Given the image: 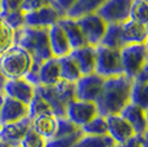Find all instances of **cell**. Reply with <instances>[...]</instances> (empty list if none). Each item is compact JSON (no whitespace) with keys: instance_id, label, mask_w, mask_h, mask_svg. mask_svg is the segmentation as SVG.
Masks as SVG:
<instances>
[{"instance_id":"cell-1","label":"cell","mask_w":148,"mask_h":147,"mask_svg":"<svg viewBox=\"0 0 148 147\" xmlns=\"http://www.w3.org/2000/svg\"><path fill=\"white\" fill-rule=\"evenodd\" d=\"M133 79L125 75L104 79L103 87L95 101L98 114L102 116L120 114V111L130 102Z\"/></svg>"},{"instance_id":"cell-2","label":"cell","mask_w":148,"mask_h":147,"mask_svg":"<svg viewBox=\"0 0 148 147\" xmlns=\"http://www.w3.org/2000/svg\"><path fill=\"white\" fill-rule=\"evenodd\" d=\"M14 44L19 45L32 58V70H38L44 61L52 58L48 29L25 26L14 31Z\"/></svg>"},{"instance_id":"cell-3","label":"cell","mask_w":148,"mask_h":147,"mask_svg":"<svg viewBox=\"0 0 148 147\" xmlns=\"http://www.w3.org/2000/svg\"><path fill=\"white\" fill-rule=\"evenodd\" d=\"M35 92L49 104L56 116L63 117L66 115V107L72 100H75V85L72 83L59 80L54 85H38Z\"/></svg>"},{"instance_id":"cell-4","label":"cell","mask_w":148,"mask_h":147,"mask_svg":"<svg viewBox=\"0 0 148 147\" xmlns=\"http://www.w3.org/2000/svg\"><path fill=\"white\" fill-rule=\"evenodd\" d=\"M32 67V58L23 48L13 44L7 52L0 56V70L9 79H22Z\"/></svg>"},{"instance_id":"cell-5","label":"cell","mask_w":148,"mask_h":147,"mask_svg":"<svg viewBox=\"0 0 148 147\" xmlns=\"http://www.w3.org/2000/svg\"><path fill=\"white\" fill-rule=\"evenodd\" d=\"M103 79L124 75L121 66L120 49L107 48L103 45L95 47V71Z\"/></svg>"},{"instance_id":"cell-6","label":"cell","mask_w":148,"mask_h":147,"mask_svg":"<svg viewBox=\"0 0 148 147\" xmlns=\"http://www.w3.org/2000/svg\"><path fill=\"white\" fill-rule=\"evenodd\" d=\"M120 57L124 75L134 79L148 62L146 44H126L120 49Z\"/></svg>"},{"instance_id":"cell-7","label":"cell","mask_w":148,"mask_h":147,"mask_svg":"<svg viewBox=\"0 0 148 147\" xmlns=\"http://www.w3.org/2000/svg\"><path fill=\"white\" fill-rule=\"evenodd\" d=\"M64 16L66 14L59 9L56 1H53L52 4L44 5V7L38 8L35 10L25 12V22H26V26L30 27L49 29L50 26L56 25Z\"/></svg>"},{"instance_id":"cell-8","label":"cell","mask_w":148,"mask_h":147,"mask_svg":"<svg viewBox=\"0 0 148 147\" xmlns=\"http://www.w3.org/2000/svg\"><path fill=\"white\" fill-rule=\"evenodd\" d=\"M132 4L133 0H106L97 10V14L107 25H121L129 19Z\"/></svg>"},{"instance_id":"cell-9","label":"cell","mask_w":148,"mask_h":147,"mask_svg":"<svg viewBox=\"0 0 148 147\" xmlns=\"http://www.w3.org/2000/svg\"><path fill=\"white\" fill-rule=\"evenodd\" d=\"M76 22H77L88 45L97 47V45L101 44L104 31L107 29V23L97 13H92V14H86L80 17V18H76Z\"/></svg>"},{"instance_id":"cell-10","label":"cell","mask_w":148,"mask_h":147,"mask_svg":"<svg viewBox=\"0 0 148 147\" xmlns=\"http://www.w3.org/2000/svg\"><path fill=\"white\" fill-rule=\"evenodd\" d=\"M97 115H98V109H97L95 102L81 101L75 98L67 104L64 117H67L76 126L81 128L82 125L89 123Z\"/></svg>"},{"instance_id":"cell-11","label":"cell","mask_w":148,"mask_h":147,"mask_svg":"<svg viewBox=\"0 0 148 147\" xmlns=\"http://www.w3.org/2000/svg\"><path fill=\"white\" fill-rule=\"evenodd\" d=\"M103 83L104 79L102 76L97 75L95 72L81 75L80 79L73 84L75 85V98L81 101L95 102L102 90Z\"/></svg>"},{"instance_id":"cell-12","label":"cell","mask_w":148,"mask_h":147,"mask_svg":"<svg viewBox=\"0 0 148 147\" xmlns=\"http://www.w3.org/2000/svg\"><path fill=\"white\" fill-rule=\"evenodd\" d=\"M31 126V119L25 117L22 120L13 121V123L3 124L0 126V141L8 143L12 147H19L22 138Z\"/></svg>"},{"instance_id":"cell-13","label":"cell","mask_w":148,"mask_h":147,"mask_svg":"<svg viewBox=\"0 0 148 147\" xmlns=\"http://www.w3.org/2000/svg\"><path fill=\"white\" fill-rule=\"evenodd\" d=\"M4 95L17 100L28 106L35 95V87L30 84L25 78L9 79L4 85Z\"/></svg>"},{"instance_id":"cell-14","label":"cell","mask_w":148,"mask_h":147,"mask_svg":"<svg viewBox=\"0 0 148 147\" xmlns=\"http://www.w3.org/2000/svg\"><path fill=\"white\" fill-rule=\"evenodd\" d=\"M106 123H107V135H110V138L115 143H121L135 134L133 132L132 126L127 124V121L120 114L106 116Z\"/></svg>"},{"instance_id":"cell-15","label":"cell","mask_w":148,"mask_h":147,"mask_svg":"<svg viewBox=\"0 0 148 147\" xmlns=\"http://www.w3.org/2000/svg\"><path fill=\"white\" fill-rule=\"evenodd\" d=\"M28 117V106L17 100L4 95L3 104L0 107V124L13 123Z\"/></svg>"},{"instance_id":"cell-16","label":"cell","mask_w":148,"mask_h":147,"mask_svg":"<svg viewBox=\"0 0 148 147\" xmlns=\"http://www.w3.org/2000/svg\"><path fill=\"white\" fill-rule=\"evenodd\" d=\"M120 115L125 120L127 121L130 126H132L133 132L138 135H143L148 131V123L146 111L138 107L136 104L129 102L124 109L120 111Z\"/></svg>"},{"instance_id":"cell-17","label":"cell","mask_w":148,"mask_h":147,"mask_svg":"<svg viewBox=\"0 0 148 147\" xmlns=\"http://www.w3.org/2000/svg\"><path fill=\"white\" fill-rule=\"evenodd\" d=\"M48 38H49V47L53 57H63V56L70 54V52L72 50L66 34L58 23L53 25L48 29Z\"/></svg>"},{"instance_id":"cell-18","label":"cell","mask_w":148,"mask_h":147,"mask_svg":"<svg viewBox=\"0 0 148 147\" xmlns=\"http://www.w3.org/2000/svg\"><path fill=\"white\" fill-rule=\"evenodd\" d=\"M70 56L76 62L81 75H88L95 71V47L84 45L70 52Z\"/></svg>"},{"instance_id":"cell-19","label":"cell","mask_w":148,"mask_h":147,"mask_svg":"<svg viewBox=\"0 0 148 147\" xmlns=\"http://www.w3.org/2000/svg\"><path fill=\"white\" fill-rule=\"evenodd\" d=\"M121 31H122V38H124L125 45L146 44L148 39L146 26L133 21V19H127L124 23H121Z\"/></svg>"},{"instance_id":"cell-20","label":"cell","mask_w":148,"mask_h":147,"mask_svg":"<svg viewBox=\"0 0 148 147\" xmlns=\"http://www.w3.org/2000/svg\"><path fill=\"white\" fill-rule=\"evenodd\" d=\"M57 23L62 27V30L64 31L68 43L71 45V49H76V48H81L84 45H88L86 41H85L84 36H82V32L79 27L76 19L73 18H68V17H62Z\"/></svg>"},{"instance_id":"cell-21","label":"cell","mask_w":148,"mask_h":147,"mask_svg":"<svg viewBox=\"0 0 148 147\" xmlns=\"http://www.w3.org/2000/svg\"><path fill=\"white\" fill-rule=\"evenodd\" d=\"M38 78L40 85H54L61 80L59 76V63L58 58L52 57L44 61L38 69Z\"/></svg>"},{"instance_id":"cell-22","label":"cell","mask_w":148,"mask_h":147,"mask_svg":"<svg viewBox=\"0 0 148 147\" xmlns=\"http://www.w3.org/2000/svg\"><path fill=\"white\" fill-rule=\"evenodd\" d=\"M57 117L54 114H44L31 120V126L45 141H49L57 133Z\"/></svg>"},{"instance_id":"cell-23","label":"cell","mask_w":148,"mask_h":147,"mask_svg":"<svg viewBox=\"0 0 148 147\" xmlns=\"http://www.w3.org/2000/svg\"><path fill=\"white\" fill-rule=\"evenodd\" d=\"M58 63H59V76H61V80L75 84L80 79L81 72L79 70L76 62L73 61L70 54L59 57Z\"/></svg>"},{"instance_id":"cell-24","label":"cell","mask_w":148,"mask_h":147,"mask_svg":"<svg viewBox=\"0 0 148 147\" xmlns=\"http://www.w3.org/2000/svg\"><path fill=\"white\" fill-rule=\"evenodd\" d=\"M104 1L106 0H77L72 5V8L66 13V17L76 19L82 16L97 13V10L103 5Z\"/></svg>"},{"instance_id":"cell-25","label":"cell","mask_w":148,"mask_h":147,"mask_svg":"<svg viewBox=\"0 0 148 147\" xmlns=\"http://www.w3.org/2000/svg\"><path fill=\"white\" fill-rule=\"evenodd\" d=\"M101 45L107 48H115V49H121L122 47H125L121 25L117 23L107 25V29L104 31V35L101 40Z\"/></svg>"},{"instance_id":"cell-26","label":"cell","mask_w":148,"mask_h":147,"mask_svg":"<svg viewBox=\"0 0 148 147\" xmlns=\"http://www.w3.org/2000/svg\"><path fill=\"white\" fill-rule=\"evenodd\" d=\"M130 102L140 107L142 110H148V83L133 80L132 92H130Z\"/></svg>"},{"instance_id":"cell-27","label":"cell","mask_w":148,"mask_h":147,"mask_svg":"<svg viewBox=\"0 0 148 147\" xmlns=\"http://www.w3.org/2000/svg\"><path fill=\"white\" fill-rule=\"evenodd\" d=\"M115 142L110 135H86L82 134L72 147H113Z\"/></svg>"},{"instance_id":"cell-28","label":"cell","mask_w":148,"mask_h":147,"mask_svg":"<svg viewBox=\"0 0 148 147\" xmlns=\"http://www.w3.org/2000/svg\"><path fill=\"white\" fill-rule=\"evenodd\" d=\"M80 129L82 134H86V135H106L107 134L106 116H102V115L98 114L89 123L82 125Z\"/></svg>"},{"instance_id":"cell-29","label":"cell","mask_w":148,"mask_h":147,"mask_svg":"<svg viewBox=\"0 0 148 147\" xmlns=\"http://www.w3.org/2000/svg\"><path fill=\"white\" fill-rule=\"evenodd\" d=\"M44 114H53V112L50 110L49 104L35 92L34 98L28 103V117L32 120V119L40 116V115H44Z\"/></svg>"},{"instance_id":"cell-30","label":"cell","mask_w":148,"mask_h":147,"mask_svg":"<svg viewBox=\"0 0 148 147\" xmlns=\"http://www.w3.org/2000/svg\"><path fill=\"white\" fill-rule=\"evenodd\" d=\"M129 19H133L144 26L148 25V5L142 0H133Z\"/></svg>"},{"instance_id":"cell-31","label":"cell","mask_w":148,"mask_h":147,"mask_svg":"<svg viewBox=\"0 0 148 147\" xmlns=\"http://www.w3.org/2000/svg\"><path fill=\"white\" fill-rule=\"evenodd\" d=\"M14 44V31L0 18V56Z\"/></svg>"},{"instance_id":"cell-32","label":"cell","mask_w":148,"mask_h":147,"mask_svg":"<svg viewBox=\"0 0 148 147\" xmlns=\"http://www.w3.org/2000/svg\"><path fill=\"white\" fill-rule=\"evenodd\" d=\"M0 18H1L13 31H17V30H19V29L26 26V22H25V10L8 13V14H1Z\"/></svg>"},{"instance_id":"cell-33","label":"cell","mask_w":148,"mask_h":147,"mask_svg":"<svg viewBox=\"0 0 148 147\" xmlns=\"http://www.w3.org/2000/svg\"><path fill=\"white\" fill-rule=\"evenodd\" d=\"M82 135V132L73 133L70 135H64V137H54L52 139L47 141L45 147H72L73 143Z\"/></svg>"},{"instance_id":"cell-34","label":"cell","mask_w":148,"mask_h":147,"mask_svg":"<svg viewBox=\"0 0 148 147\" xmlns=\"http://www.w3.org/2000/svg\"><path fill=\"white\" fill-rule=\"evenodd\" d=\"M45 143H47V141L34 131L32 126H30L25 137L22 138L19 147H45Z\"/></svg>"},{"instance_id":"cell-35","label":"cell","mask_w":148,"mask_h":147,"mask_svg":"<svg viewBox=\"0 0 148 147\" xmlns=\"http://www.w3.org/2000/svg\"><path fill=\"white\" fill-rule=\"evenodd\" d=\"M80 131L81 129L76 126L73 123H71L67 117H57V133L54 137H64V135L73 134V133H77Z\"/></svg>"},{"instance_id":"cell-36","label":"cell","mask_w":148,"mask_h":147,"mask_svg":"<svg viewBox=\"0 0 148 147\" xmlns=\"http://www.w3.org/2000/svg\"><path fill=\"white\" fill-rule=\"evenodd\" d=\"M23 10V0H1L0 1V16Z\"/></svg>"},{"instance_id":"cell-37","label":"cell","mask_w":148,"mask_h":147,"mask_svg":"<svg viewBox=\"0 0 148 147\" xmlns=\"http://www.w3.org/2000/svg\"><path fill=\"white\" fill-rule=\"evenodd\" d=\"M54 0H23V10L25 12H30V10H35L38 8H41L44 5L52 4Z\"/></svg>"},{"instance_id":"cell-38","label":"cell","mask_w":148,"mask_h":147,"mask_svg":"<svg viewBox=\"0 0 148 147\" xmlns=\"http://www.w3.org/2000/svg\"><path fill=\"white\" fill-rule=\"evenodd\" d=\"M140 146H142V135L138 134H134L129 139L124 141L121 143H115L113 145V147H140Z\"/></svg>"},{"instance_id":"cell-39","label":"cell","mask_w":148,"mask_h":147,"mask_svg":"<svg viewBox=\"0 0 148 147\" xmlns=\"http://www.w3.org/2000/svg\"><path fill=\"white\" fill-rule=\"evenodd\" d=\"M54 1H56V4L59 7V9H61L62 12L66 14V13L71 9V8H72V5L75 4L77 0H54Z\"/></svg>"},{"instance_id":"cell-40","label":"cell","mask_w":148,"mask_h":147,"mask_svg":"<svg viewBox=\"0 0 148 147\" xmlns=\"http://www.w3.org/2000/svg\"><path fill=\"white\" fill-rule=\"evenodd\" d=\"M134 81H140V83H148V62L142 67L139 74L133 79Z\"/></svg>"},{"instance_id":"cell-41","label":"cell","mask_w":148,"mask_h":147,"mask_svg":"<svg viewBox=\"0 0 148 147\" xmlns=\"http://www.w3.org/2000/svg\"><path fill=\"white\" fill-rule=\"evenodd\" d=\"M7 83V78L3 75L1 70H0V94H4V85Z\"/></svg>"},{"instance_id":"cell-42","label":"cell","mask_w":148,"mask_h":147,"mask_svg":"<svg viewBox=\"0 0 148 147\" xmlns=\"http://www.w3.org/2000/svg\"><path fill=\"white\" fill-rule=\"evenodd\" d=\"M140 147H148V131L142 135V146Z\"/></svg>"},{"instance_id":"cell-43","label":"cell","mask_w":148,"mask_h":147,"mask_svg":"<svg viewBox=\"0 0 148 147\" xmlns=\"http://www.w3.org/2000/svg\"><path fill=\"white\" fill-rule=\"evenodd\" d=\"M0 147H12V146H9L8 143H5V142H3V141H0Z\"/></svg>"},{"instance_id":"cell-44","label":"cell","mask_w":148,"mask_h":147,"mask_svg":"<svg viewBox=\"0 0 148 147\" xmlns=\"http://www.w3.org/2000/svg\"><path fill=\"white\" fill-rule=\"evenodd\" d=\"M3 100H4V94H0V107L3 104ZM0 126H1V124H0Z\"/></svg>"},{"instance_id":"cell-45","label":"cell","mask_w":148,"mask_h":147,"mask_svg":"<svg viewBox=\"0 0 148 147\" xmlns=\"http://www.w3.org/2000/svg\"><path fill=\"white\" fill-rule=\"evenodd\" d=\"M146 48H147V57H148V39H147V41H146Z\"/></svg>"},{"instance_id":"cell-46","label":"cell","mask_w":148,"mask_h":147,"mask_svg":"<svg viewBox=\"0 0 148 147\" xmlns=\"http://www.w3.org/2000/svg\"><path fill=\"white\" fill-rule=\"evenodd\" d=\"M146 116H147V123H148V110L146 111Z\"/></svg>"},{"instance_id":"cell-47","label":"cell","mask_w":148,"mask_h":147,"mask_svg":"<svg viewBox=\"0 0 148 147\" xmlns=\"http://www.w3.org/2000/svg\"><path fill=\"white\" fill-rule=\"evenodd\" d=\"M142 1H143V3H146V4L148 5V0H142Z\"/></svg>"},{"instance_id":"cell-48","label":"cell","mask_w":148,"mask_h":147,"mask_svg":"<svg viewBox=\"0 0 148 147\" xmlns=\"http://www.w3.org/2000/svg\"><path fill=\"white\" fill-rule=\"evenodd\" d=\"M146 29H147V35H148V25H146Z\"/></svg>"},{"instance_id":"cell-49","label":"cell","mask_w":148,"mask_h":147,"mask_svg":"<svg viewBox=\"0 0 148 147\" xmlns=\"http://www.w3.org/2000/svg\"><path fill=\"white\" fill-rule=\"evenodd\" d=\"M0 1H1V0H0Z\"/></svg>"}]
</instances>
